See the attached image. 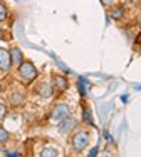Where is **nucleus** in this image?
Returning a JSON list of instances; mask_svg holds the SVG:
<instances>
[{"instance_id":"1","label":"nucleus","mask_w":141,"mask_h":157,"mask_svg":"<svg viewBox=\"0 0 141 157\" xmlns=\"http://www.w3.org/2000/svg\"><path fill=\"white\" fill-rule=\"evenodd\" d=\"M17 74H18V77H20V80L24 82V84H30V82H34L37 78V75H39L35 65L32 62H29V60H24L20 65L17 67Z\"/></svg>"},{"instance_id":"2","label":"nucleus","mask_w":141,"mask_h":157,"mask_svg":"<svg viewBox=\"0 0 141 157\" xmlns=\"http://www.w3.org/2000/svg\"><path fill=\"white\" fill-rule=\"evenodd\" d=\"M89 142H91V134L87 130H77L70 137V145H72V149L76 152H83L89 145Z\"/></svg>"},{"instance_id":"3","label":"nucleus","mask_w":141,"mask_h":157,"mask_svg":"<svg viewBox=\"0 0 141 157\" xmlns=\"http://www.w3.org/2000/svg\"><path fill=\"white\" fill-rule=\"evenodd\" d=\"M66 117H69V105L66 104H55L50 110V121L52 122H62Z\"/></svg>"},{"instance_id":"4","label":"nucleus","mask_w":141,"mask_h":157,"mask_svg":"<svg viewBox=\"0 0 141 157\" xmlns=\"http://www.w3.org/2000/svg\"><path fill=\"white\" fill-rule=\"evenodd\" d=\"M52 92L54 94H61V92H64L66 89H67V80H66V77L59 75V74H54L52 75Z\"/></svg>"},{"instance_id":"5","label":"nucleus","mask_w":141,"mask_h":157,"mask_svg":"<svg viewBox=\"0 0 141 157\" xmlns=\"http://www.w3.org/2000/svg\"><path fill=\"white\" fill-rule=\"evenodd\" d=\"M9 102H10V105H12V107H20L22 104L25 102L24 92H22V90H12V92H10V95H9Z\"/></svg>"},{"instance_id":"6","label":"nucleus","mask_w":141,"mask_h":157,"mask_svg":"<svg viewBox=\"0 0 141 157\" xmlns=\"http://www.w3.org/2000/svg\"><path fill=\"white\" fill-rule=\"evenodd\" d=\"M12 65V59H10V54L5 50V48H0V70L2 72H7Z\"/></svg>"},{"instance_id":"7","label":"nucleus","mask_w":141,"mask_h":157,"mask_svg":"<svg viewBox=\"0 0 141 157\" xmlns=\"http://www.w3.org/2000/svg\"><path fill=\"white\" fill-rule=\"evenodd\" d=\"M124 7L121 3H116V5L109 7V17L114 18V20H123L124 18Z\"/></svg>"},{"instance_id":"8","label":"nucleus","mask_w":141,"mask_h":157,"mask_svg":"<svg viewBox=\"0 0 141 157\" xmlns=\"http://www.w3.org/2000/svg\"><path fill=\"white\" fill-rule=\"evenodd\" d=\"M10 59H12V65L18 67L22 62H24V55H22L20 48L18 47H12V50H10Z\"/></svg>"},{"instance_id":"9","label":"nucleus","mask_w":141,"mask_h":157,"mask_svg":"<svg viewBox=\"0 0 141 157\" xmlns=\"http://www.w3.org/2000/svg\"><path fill=\"white\" fill-rule=\"evenodd\" d=\"M74 127H76V119H72L69 115V117H66L64 121L61 122V127H59V130H61L62 134H66V132H69V130H72Z\"/></svg>"},{"instance_id":"10","label":"nucleus","mask_w":141,"mask_h":157,"mask_svg":"<svg viewBox=\"0 0 141 157\" xmlns=\"http://www.w3.org/2000/svg\"><path fill=\"white\" fill-rule=\"evenodd\" d=\"M40 155H44V157H49V155H59V149L57 147H44L42 149V152H40Z\"/></svg>"},{"instance_id":"11","label":"nucleus","mask_w":141,"mask_h":157,"mask_svg":"<svg viewBox=\"0 0 141 157\" xmlns=\"http://www.w3.org/2000/svg\"><path fill=\"white\" fill-rule=\"evenodd\" d=\"M9 140H10V134H9V130H5L2 125H0V145L7 144Z\"/></svg>"},{"instance_id":"12","label":"nucleus","mask_w":141,"mask_h":157,"mask_svg":"<svg viewBox=\"0 0 141 157\" xmlns=\"http://www.w3.org/2000/svg\"><path fill=\"white\" fill-rule=\"evenodd\" d=\"M7 17H9V12H7V7L3 2H0V22H5Z\"/></svg>"},{"instance_id":"13","label":"nucleus","mask_w":141,"mask_h":157,"mask_svg":"<svg viewBox=\"0 0 141 157\" xmlns=\"http://www.w3.org/2000/svg\"><path fill=\"white\" fill-rule=\"evenodd\" d=\"M5 115H7V107H5V104H3V102H0V122L5 119Z\"/></svg>"},{"instance_id":"14","label":"nucleus","mask_w":141,"mask_h":157,"mask_svg":"<svg viewBox=\"0 0 141 157\" xmlns=\"http://www.w3.org/2000/svg\"><path fill=\"white\" fill-rule=\"evenodd\" d=\"M116 2H118V0H101V3L104 7H107V9H109V7H113V5H116Z\"/></svg>"},{"instance_id":"15","label":"nucleus","mask_w":141,"mask_h":157,"mask_svg":"<svg viewBox=\"0 0 141 157\" xmlns=\"http://www.w3.org/2000/svg\"><path fill=\"white\" fill-rule=\"evenodd\" d=\"M84 117H86V121L89 122V124H92V119L89 117V110L87 109H84Z\"/></svg>"},{"instance_id":"16","label":"nucleus","mask_w":141,"mask_h":157,"mask_svg":"<svg viewBox=\"0 0 141 157\" xmlns=\"http://www.w3.org/2000/svg\"><path fill=\"white\" fill-rule=\"evenodd\" d=\"M138 25H139V29H141V15H138Z\"/></svg>"}]
</instances>
